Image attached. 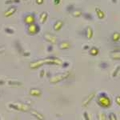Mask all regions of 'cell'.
Listing matches in <instances>:
<instances>
[{
	"mask_svg": "<svg viewBox=\"0 0 120 120\" xmlns=\"http://www.w3.org/2000/svg\"><path fill=\"white\" fill-rule=\"evenodd\" d=\"M43 38L46 42H50L51 44H55L58 42V38L55 35H54V34H50V33H46L43 35Z\"/></svg>",
	"mask_w": 120,
	"mask_h": 120,
	"instance_id": "obj_7",
	"label": "cell"
},
{
	"mask_svg": "<svg viewBox=\"0 0 120 120\" xmlns=\"http://www.w3.org/2000/svg\"><path fill=\"white\" fill-rule=\"evenodd\" d=\"M22 21L26 25L36 22L35 15H34V13H27V14H25L22 17Z\"/></svg>",
	"mask_w": 120,
	"mask_h": 120,
	"instance_id": "obj_6",
	"label": "cell"
},
{
	"mask_svg": "<svg viewBox=\"0 0 120 120\" xmlns=\"http://www.w3.org/2000/svg\"><path fill=\"white\" fill-rule=\"evenodd\" d=\"M82 16L85 19L88 21H91L93 20V15L90 13H82Z\"/></svg>",
	"mask_w": 120,
	"mask_h": 120,
	"instance_id": "obj_24",
	"label": "cell"
},
{
	"mask_svg": "<svg viewBox=\"0 0 120 120\" xmlns=\"http://www.w3.org/2000/svg\"><path fill=\"white\" fill-rule=\"evenodd\" d=\"M24 1H26V0H24Z\"/></svg>",
	"mask_w": 120,
	"mask_h": 120,
	"instance_id": "obj_43",
	"label": "cell"
},
{
	"mask_svg": "<svg viewBox=\"0 0 120 120\" xmlns=\"http://www.w3.org/2000/svg\"><path fill=\"white\" fill-rule=\"evenodd\" d=\"M35 3H36V4H38V5H42V4H43L44 0H35Z\"/></svg>",
	"mask_w": 120,
	"mask_h": 120,
	"instance_id": "obj_34",
	"label": "cell"
},
{
	"mask_svg": "<svg viewBox=\"0 0 120 120\" xmlns=\"http://www.w3.org/2000/svg\"><path fill=\"white\" fill-rule=\"evenodd\" d=\"M108 118H109V120H119L117 118V116H116V115L115 113H113V112H111V113L109 114Z\"/></svg>",
	"mask_w": 120,
	"mask_h": 120,
	"instance_id": "obj_28",
	"label": "cell"
},
{
	"mask_svg": "<svg viewBox=\"0 0 120 120\" xmlns=\"http://www.w3.org/2000/svg\"><path fill=\"white\" fill-rule=\"evenodd\" d=\"M120 72V65L117 66V67H115V69L113 71V73H112V77H116L118 75H119V73Z\"/></svg>",
	"mask_w": 120,
	"mask_h": 120,
	"instance_id": "obj_25",
	"label": "cell"
},
{
	"mask_svg": "<svg viewBox=\"0 0 120 120\" xmlns=\"http://www.w3.org/2000/svg\"><path fill=\"white\" fill-rule=\"evenodd\" d=\"M26 33L29 35H35V34H38L41 30L40 26L36 22L31 23V24H28L26 25Z\"/></svg>",
	"mask_w": 120,
	"mask_h": 120,
	"instance_id": "obj_4",
	"label": "cell"
},
{
	"mask_svg": "<svg viewBox=\"0 0 120 120\" xmlns=\"http://www.w3.org/2000/svg\"><path fill=\"white\" fill-rule=\"evenodd\" d=\"M98 53H99V49L98 47H96V46H92L91 48L89 49V54L92 56L98 55Z\"/></svg>",
	"mask_w": 120,
	"mask_h": 120,
	"instance_id": "obj_17",
	"label": "cell"
},
{
	"mask_svg": "<svg viewBox=\"0 0 120 120\" xmlns=\"http://www.w3.org/2000/svg\"><path fill=\"white\" fill-rule=\"evenodd\" d=\"M70 75H71V73H70L69 71L64 72V73H60V74H56L55 75H52L51 78H50L49 81L51 83L55 84V83H58V82H61V81L67 79L70 76Z\"/></svg>",
	"mask_w": 120,
	"mask_h": 120,
	"instance_id": "obj_3",
	"label": "cell"
},
{
	"mask_svg": "<svg viewBox=\"0 0 120 120\" xmlns=\"http://www.w3.org/2000/svg\"><path fill=\"white\" fill-rule=\"evenodd\" d=\"M47 51L48 52H52L53 51V46L52 45H49L47 46Z\"/></svg>",
	"mask_w": 120,
	"mask_h": 120,
	"instance_id": "obj_35",
	"label": "cell"
},
{
	"mask_svg": "<svg viewBox=\"0 0 120 120\" xmlns=\"http://www.w3.org/2000/svg\"><path fill=\"white\" fill-rule=\"evenodd\" d=\"M74 10H75V6L73 4H69L68 6H67V7H66V11H67L68 13H71Z\"/></svg>",
	"mask_w": 120,
	"mask_h": 120,
	"instance_id": "obj_26",
	"label": "cell"
},
{
	"mask_svg": "<svg viewBox=\"0 0 120 120\" xmlns=\"http://www.w3.org/2000/svg\"><path fill=\"white\" fill-rule=\"evenodd\" d=\"M29 93H30V95L38 97V96H40L42 94V90L38 88H31L30 90V91H29Z\"/></svg>",
	"mask_w": 120,
	"mask_h": 120,
	"instance_id": "obj_14",
	"label": "cell"
},
{
	"mask_svg": "<svg viewBox=\"0 0 120 120\" xmlns=\"http://www.w3.org/2000/svg\"><path fill=\"white\" fill-rule=\"evenodd\" d=\"M30 112H31V115H34L38 120H44V119H45L44 116L42 115L41 113H39L38 111H36V110H31V111H30Z\"/></svg>",
	"mask_w": 120,
	"mask_h": 120,
	"instance_id": "obj_16",
	"label": "cell"
},
{
	"mask_svg": "<svg viewBox=\"0 0 120 120\" xmlns=\"http://www.w3.org/2000/svg\"><path fill=\"white\" fill-rule=\"evenodd\" d=\"M99 67H101L102 69H106L108 67V63H106V62H102V63H100Z\"/></svg>",
	"mask_w": 120,
	"mask_h": 120,
	"instance_id": "obj_30",
	"label": "cell"
},
{
	"mask_svg": "<svg viewBox=\"0 0 120 120\" xmlns=\"http://www.w3.org/2000/svg\"><path fill=\"white\" fill-rule=\"evenodd\" d=\"M3 84H4V82H3V81L0 80V85H3Z\"/></svg>",
	"mask_w": 120,
	"mask_h": 120,
	"instance_id": "obj_41",
	"label": "cell"
},
{
	"mask_svg": "<svg viewBox=\"0 0 120 120\" xmlns=\"http://www.w3.org/2000/svg\"><path fill=\"white\" fill-rule=\"evenodd\" d=\"M97 103L103 108H108L111 106V100L105 92H102L97 97Z\"/></svg>",
	"mask_w": 120,
	"mask_h": 120,
	"instance_id": "obj_2",
	"label": "cell"
},
{
	"mask_svg": "<svg viewBox=\"0 0 120 120\" xmlns=\"http://www.w3.org/2000/svg\"><path fill=\"white\" fill-rule=\"evenodd\" d=\"M20 3V0H6L5 1V4H18Z\"/></svg>",
	"mask_w": 120,
	"mask_h": 120,
	"instance_id": "obj_27",
	"label": "cell"
},
{
	"mask_svg": "<svg viewBox=\"0 0 120 120\" xmlns=\"http://www.w3.org/2000/svg\"><path fill=\"white\" fill-rule=\"evenodd\" d=\"M62 60L55 56H49L47 58L42 59H38L36 61L31 62L30 63V67L31 69H37L38 67H42L44 64L48 65H61L62 64Z\"/></svg>",
	"mask_w": 120,
	"mask_h": 120,
	"instance_id": "obj_1",
	"label": "cell"
},
{
	"mask_svg": "<svg viewBox=\"0 0 120 120\" xmlns=\"http://www.w3.org/2000/svg\"><path fill=\"white\" fill-rule=\"evenodd\" d=\"M9 107L12 108V109H15L17 111H27L30 110L28 105L24 103H21V102H15V103H10Z\"/></svg>",
	"mask_w": 120,
	"mask_h": 120,
	"instance_id": "obj_5",
	"label": "cell"
},
{
	"mask_svg": "<svg viewBox=\"0 0 120 120\" xmlns=\"http://www.w3.org/2000/svg\"><path fill=\"white\" fill-rule=\"evenodd\" d=\"M63 26V21L61 20V19H59V20H57L54 23L53 29L55 31H59Z\"/></svg>",
	"mask_w": 120,
	"mask_h": 120,
	"instance_id": "obj_11",
	"label": "cell"
},
{
	"mask_svg": "<svg viewBox=\"0 0 120 120\" xmlns=\"http://www.w3.org/2000/svg\"><path fill=\"white\" fill-rule=\"evenodd\" d=\"M111 2L113 3H115H115H117V0H111Z\"/></svg>",
	"mask_w": 120,
	"mask_h": 120,
	"instance_id": "obj_40",
	"label": "cell"
},
{
	"mask_svg": "<svg viewBox=\"0 0 120 120\" xmlns=\"http://www.w3.org/2000/svg\"><path fill=\"white\" fill-rule=\"evenodd\" d=\"M15 47L19 54H22V52L24 51L22 49V46L21 45L20 42H19V40H16V41L15 42Z\"/></svg>",
	"mask_w": 120,
	"mask_h": 120,
	"instance_id": "obj_19",
	"label": "cell"
},
{
	"mask_svg": "<svg viewBox=\"0 0 120 120\" xmlns=\"http://www.w3.org/2000/svg\"><path fill=\"white\" fill-rule=\"evenodd\" d=\"M8 84L10 85V86H22V82H19V81H13V80L9 81Z\"/></svg>",
	"mask_w": 120,
	"mask_h": 120,
	"instance_id": "obj_22",
	"label": "cell"
},
{
	"mask_svg": "<svg viewBox=\"0 0 120 120\" xmlns=\"http://www.w3.org/2000/svg\"><path fill=\"white\" fill-rule=\"evenodd\" d=\"M111 39L113 42H118L119 40L120 39V33L119 32H117V31H115L113 33L111 36Z\"/></svg>",
	"mask_w": 120,
	"mask_h": 120,
	"instance_id": "obj_21",
	"label": "cell"
},
{
	"mask_svg": "<svg viewBox=\"0 0 120 120\" xmlns=\"http://www.w3.org/2000/svg\"><path fill=\"white\" fill-rule=\"evenodd\" d=\"M16 11H17V7L15 5H12V6H11L7 11H4V14L3 15H4L5 17L8 18V17H11V16H12L13 15H15V13L16 12Z\"/></svg>",
	"mask_w": 120,
	"mask_h": 120,
	"instance_id": "obj_9",
	"label": "cell"
},
{
	"mask_svg": "<svg viewBox=\"0 0 120 120\" xmlns=\"http://www.w3.org/2000/svg\"><path fill=\"white\" fill-rule=\"evenodd\" d=\"M95 13H96V15H97V17L99 19H103L105 18V13H104L100 8H98V7H96L95 8Z\"/></svg>",
	"mask_w": 120,
	"mask_h": 120,
	"instance_id": "obj_18",
	"label": "cell"
},
{
	"mask_svg": "<svg viewBox=\"0 0 120 120\" xmlns=\"http://www.w3.org/2000/svg\"><path fill=\"white\" fill-rule=\"evenodd\" d=\"M22 55H24V56H30V52H26V51H23L22 52Z\"/></svg>",
	"mask_w": 120,
	"mask_h": 120,
	"instance_id": "obj_38",
	"label": "cell"
},
{
	"mask_svg": "<svg viewBox=\"0 0 120 120\" xmlns=\"http://www.w3.org/2000/svg\"><path fill=\"white\" fill-rule=\"evenodd\" d=\"M98 120H106V115L104 112H98L97 115Z\"/></svg>",
	"mask_w": 120,
	"mask_h": 120,
	"instance_id": "obj_23",
	"label": "cell"
},
{
	"mask_svg": "<svg viewBox=\"0 0 120 120\" xmlns=\"http://www.w3.org/2000/svg\"><path fill=\"white\" fill-rule=\"evenodd\" d=\"M0 120H1V119H0Z\"/></svg>",
	"mask_w": 120,
	"mask_h": 120,
	"instance_id": "obj_44",
	"label": "cell"
},
{
	"mask_svg": "<svg viewBox=\"0 0 120 120\" xmlns=\"http://www.w3.org/2000/svg\"><path fill=\"white\" fill-rule=\"evenodd\" d=\"M71 15H72V16L75 17V18H79V17L82 15V12L80 9H75L74 11L71 12Z\"/></svg>",
	"mask_w": 120,
	"mask_h": 120,
	"instance_id": "obj_20",
	"label": "cell"
},
{
	"mask_svg": "<svg viewBox=\"0 0 120 120\" xmlns=\"http://www.w3.org/2000/svg\"><path fill=\"white\" fill-rule=\"evenodd\" d=\"M83 117H84L85 120H90V116H89L88 113L86 111H85L84 113H83Z\"/></svg>",
	"mask_w": 120,
	"mask_h": 120,
	"instance_id": "obj_31",
	"label": "cell"
},
{
	"mask_svg": "<svg viewBox=\"0 0 120 120\" xmlns=\"http://www.w3.org/2000/svg\"><path fill=\"white\" fill-rule=\"evenodd\" d=\"M47 19H48V13L46 11H42L39 16V23L40 24H44L46 22Z\"/></svg>",
	"mask_w": 120,
	"mask_h": 120,
	"instance_id": "obj_13",
	"label": "cell"
},
{
	"mask_svg": "<svg viewBox=\"0 0 120 120\" xmlns=\"http://www.w3.org/2000/svg\"><path fill=\"white\" fill-rule=\"evenodd\" d=\"M5 32L7 33V34H13L15 33V30H13V29L10 28V27H6L4 29Z\"/></svg>",
	"mask_w": 120,
	"mask_h": 120,
	"instance_id": "obj_29",
	"label": "cell"
},
{
	"mask_svg": "<svg viewBox=\"0 0 120 120\" xmlns=\"http://www.w3.org/2000/svg\"><path fill=\"white\" fill-rule=\"evenodd\" d=\"M111 58L114 60H120V50H115L111 53Z\"/></svg>",
	"mask_w": 120,
	"mask_h": 120,
	"instance_id": "obj_15",
	"label": "cell"
},
{
	"mask_svg": "<svg viewBox=\"0 0 120 120\" xmlns=\"http://www.w3.org/2000/svg\"><path fill=\"white\" fill-rule=\"evenodd\" d=\"M71 46V42L68 41H61L59 43V48L60 50H67Z\"/></svg>",
	"mask_w": 120,
	"mask_h": 120,
	"instance_id": "obj_12",
	"label": "cell"
},
{
	"mask_svg": "<svg viewBox=\"0 0 120 120\" xmlns=\"http://www.w3.org/2000/svg\"><path fill=\"white\" fill-rule=\"evenodd\" d=\"M95 94H96L95 91L90 92V94H89L88 95L84 98V100L82 101V106H85V107H86V106H87L89 105V103L91 102V100L94 98V96H95Z\"/></svg>",
	"mask_w": 120,
	"mask_h": 120,
	"instance_id": "obj_8",
	"label": "cell"
},
{
	"mask_svg": "<svg viewBox=\"0 0 120 120\" xmlns=\"http://www.w3.org/2000/svg\"><path fill=\"white\" fill-rule=\"evenodd\" d=\"M44 75H45V71H44V70H42V71H40V74H39L40 77H41V78H42V77L44 76Z\"/></svg>",
	"mask_w": 120,
	"mask_h": 120,
	"instance_id": "obj_36",
	"label": "cell"
},
{
	"mask_svg": "<svg viewBox=\"0 0 120 120\" xmlns=\"http://www.w3.org/2000/svg\"><path fill=\"white\" fill-rule=\"evenodd\" d=\"M94 35V31H93V29L90 27V26H86V29L84 30V36L87 39H91Z\"/></svg>",
	"mask_w": 120,
	"mask_h": 120,
	"instance_id": "obj_10",
	"label": "cell"
},
{
	"mask_svg": "<svg viewBox=\"0 0 120 120\" xmlns=\"http://www.w3.org/2000/svg\"><path fill=\"white\" fill-rule=\"evenodd\" d=\"M69 63L68 62H65V63H62V66H63V68H67V67H69Z\"/></svg>",
	"mask_w": 120,
	"mask_h": 120,
	"instance_id": "obj_33",
	"label": "cell"
},
{
	"mask_svg": "<svg viewBox=\"0 0 120 120\" xmlns=\"http://www.w3.org/2000/svg\"><path fill=\"white\" fill-rule=\"evenodd\" d=\"M61 3V0H54V4L55 5H59Z\"/></svg>",
	"mask_w": 120,
	"mask_h": 120,
	"instance_id": "obj_37",
	"label": "cell"
},
{
	"mask_svg": "<svg viewBox=\"0 0 120 120\" xmlns=\"http://www.w3.org/2000/svg\"><path fill=\"white\" fill-rule=\"evenodd\" d=\"M115 102L120 106V95H117L115 97Z\"/></svg>",
	"mask_w": 120,
	"mask_h": 120,
	"instance_id": "obj_32",
	"label": "cell"
},
{
	"mask_svg": "<svg viewBox=\"0 0 120 120\" xmlns=\"http://www.w3.org/2000/svg\"><path fill=\"white\" fill-rule=\"evenodd\" d=\"M15 120H19V119H15Z\"/></svg>",
	"mask_w": 120,
	"mask_h": 120,
	"instance_id": "obj_42",
	"label": "cell"
},
{
	"mask_svg": "<svg viewBox=\"0 0 120 120\" xmlns=\"http://www.w3.org/2000/svg\"><path fill=\"white\" fill-rule=\"evenodd\" d=\"M83 50H89L90 49V46H89L88 45H85V46H83Z\"/></svg>",
	"mask_w": 120,
	"mask_h": 120,
	"instance_id": "obj_39",
	"label": "cell"
}]
</instances>
